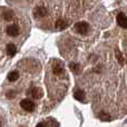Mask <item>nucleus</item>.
Masks as SVG:
<instances>
[{
    "instance_id": "obj_1",
    "label": "nucleus",
    "mask_w": 127,
    "mask_h": 127,
    "mask_svg": "<svg viewBox=\"0 0 127 127\" xmlns=\"http://www.w3.org/2000/svg\"><path fill=\"white\" fill-rule=\"evenodd\" d=\"M75 30L78 33H80V35H86L88 32V30H89V26L85 21H79L75 25Z\"/></svg>"
},
{
    "instance_id": "obj_2",
    "label": "nucleus",
    "mask_w": 127,
    "mask_h": 127,
    "mask_svg": "<svg viewBox=\"0 0 127 127\" xmlns=\"http://www.w3.org/2000/svg\"><path fill=\"white\" fill-rule=\"evenodd\" d=\"M20 106H21V108L24 110L29 112V113L35 109V104H33L30 99H22V100L20 101Z\"/></svg>"
},
{
    "instance_id": "obj_3",
    "label": "nucleus",
    "mask_w": 127,
    "mask_h": 127,
    "mask_svg": "<svg viewBox=\"0 0 127 127\" xmlns=\"http://www.w3.org/2000/svg\"><path fill=\"white\" fill-rule=\"evenodd\" d=\"M6 32L11 37H16V36L19 35V28H18L17 25H9L6 29Z\"/></svg>"
},
{
    "instance_id": "obj_4",
    "label": "nucleus",
    "mask_w": 127,
    "mask_h": 127,
    "mask_svg": "<svg viewBox=\"0 0 127 127\" xmlns=\"http://www.w3.org/2000/svg\"><path fill=\"white\" fill-rule=\"evenodd\" d=\"M117 24L124 29H127V17L124 13H118L117 16Z\"/></svg>"
},
{
    "instance_id": "obj_5",
    "label": "nucleus",
    "mask_w": 127,
    "mask_h": 127,
    "mask_svg": "<svg viewBox=\"0 0 127 127\" xmlns=\"http://www.w3.org/2000/svg\"><path fill=\"white\" fill-rule=\"evenodd\" d=\"M30 95L33 97V98H36V99L41 98V96H42V89H41V88H39V87H33L32 89L30 90Z\"/></svg>"
},
{
    "instance_id": "obj_6",
    "label": "nucleus",
    "mask_w": 127,
    "mask_h": 127,
    "mask_svg": "<svg viewBox=\"0 0 127 127\" xmlns=\"http://www.w3.org/2000/svg\"><path fill=\"white\" fill-rule=\"evenodd\" d=\"M74 97L79 101H85V93H84V90H81V89L76 90L74 94Z\"/></svg>"
},
{
    "instance_id": "obj_7",
    "label": "nucleus",
    "mask_w": 127,
    "mask_h": 127,
    "mask_svg": "<svg viewBox=\"0 0 127 127\" xmlns=\"http://www.w3.org/2000/svg\"><path fill=\"white\" fill-rule=\"evenodd\" d=\"M16 53H17V48H16V46L13 44H9L8 46H7V54H8V56L13 57V56L16 55Z\"/></svg>"
},
{
    "instance_id": "obj_8",
    "label": "nucleus",
    "mask_w": 127,
    "mask_h": 127,
    "mask_svg": "<svg viewBox=\"0 0 127 127\" xmlns=\"http://www.w3.org/2000/svg\"><path fill=\"white\" fill-rule=\"evenodd\" d=\"M67 26H68L67 21H65V20H63V19H59V20L56 21V28L59 29V30H64V29H66L67 28Z\"/></svg>"
},
{
    "instance_id": "obj_9",
    "label": "nucleus",
    "mask_w": 127,
    "mask_h": 127,
    "mask_svg": "<svg viewBox=\"0 0 127 127\" xmlns=\"http://www.w3.org/2000/svg\"><path fill=\"white\" fill-rule=\"evenodd\" d=\"M19 78V72L18 71H11L8 74V80L9 81H16Z\"/></svg>"
},
{
    "instance_id": "obj_10",
    "label": "nucleus",
    "mask_w": 127,
    "mask_h": 127,
    "mask_svg": "<svg viewBox=\"0 0 127 127\" xmlns=\"http://www.w3.org/2000/svg\"><path fill=\"white\" fill-rule=\"evenodd\" d=\"M99 119H100V121H103V122H109V121H112V117L109 116V115L108 114H106V113H104V112H100L99 113Z\"/></svg>"
},
{
    "instance_id": "obj_11",
    "label": "nucleus",
    "mask_w": 127,
    "mask_h": 127,
    "mask_svg": "<svg viewBox=\"0 0 127 127\" xmlns=\"http://www.w3.org/2000/svg\"><path fill=\"white\" fill-rule=\"evenodd\" d=\"M35 15L38 16V17H44V16H46V9H45L44 7H38V8L36 9Z\"/></svg>"
},
{
    "instance_id": "obj_12",
    "label": "nucleus",
    "mask_w": 127,
    "mask_h": 127,
    "mask_svg": "<svg viewBox=\"0 0 127 127\" xmlns=\"http://www.w3.org/2000/svg\"><path fill=\"white\" fill-rule=\"evenodd\" d=\"M53 71H54V74H55V75H60V74L63 72V66H62V65H56V66H54Z\"/></svg>"
},
{
    "instance_id": "obj_13",
    "label": "nucleus",
    "mask_w": 127,
    "mask_h": 127,
    "mask_svg": "<svg viewBox=\"0 0 127 127\" xmlns=\"http://www.w3.org/2000/svg\"><path fill=\"white\" fill-rule=\"evenodd\" d=\"M70 68H71V69L74 70L75 72H77V71H78L79 66H78V65H76V64H70Z\"/></svg>"
},
{
    "instance_id": "obj_14",
    "label": "nucleus",
    "mask_w": 127,
    "mask_h": 127,
    "mask_svg": "<svg viewBox=\"0 0 127 127\" xmlns=\"http://www.w3.org/2000/svg\"><path fill=\"white\" fill-rule=\"evenodd\" d=\"M11 17H12V12H11V11H7V12L4 13V18H6L7 20H9Z\"/></svg>"
},
{
    "instance_id": "obj_15",
    "label": "nucleus",
    "mask_w": 127,
    "mask_h": 127,
    "mask_svg": "<svg viewBox=\"0 0 127 127\" xmlns=\"http://www.w3.org/2000/svg\"><path fill=\"white\" fill-rule=\"evenodd\" d=\"M117 58H118V60H119V63L123 65L124 64V62H123V58H122V56H121V53L119 51H117Z\"/></svg>"
},
{
    "instance_id": "obj_16",
    "label": "nucleus",
    "mask_w": 127,
    "mask_h": 127,
    "mask_svg": "<svg viewBox=\"0 0 127 127\" xmlns=\"http://www.w3.org/2000/svg\"><path fill=\"white\" fill-rule=\"evenodd\" d=\"M36 127H48V125L46 123H39Z\"/></svg>"
}]
</instances>
